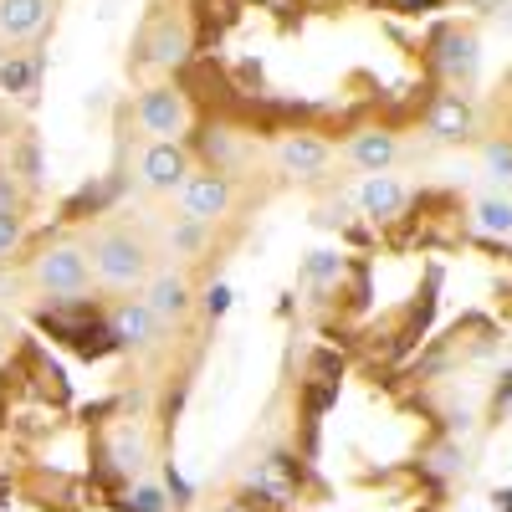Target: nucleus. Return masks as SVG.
Wrapping results in <instances>:
<instances>
[{
	"label": "nucleus",
	"mask_w": 512,
	"mask_h": 512,
	"mask_svg": "<svg viewBox=\"0 0 512 512\" xmlns=\"http://www.w3.org/2000/svg\"><path fill=\"white\" fill-rule=\"evenodd\" d=\"M169 241H175V251H195L205 241V226L200 221H185V226H175V236H169Z\"/></svg>",
	"instance_id": "obj_22"
},
{
	"label": "nucleus",
	"mask_w": 512,
	"mask_h": 512,
	"mask_svg": "<svg viewBox=\"0 0 512 512\" xmlns=\"http://www.w3.org/2000/svg\"><path fill=\"white\" fill-rule=\"evenodd\" d=\"M93 272L108 287H139L149 277V251H144L139 236H128V231H103L93 241Z\"/></svg>",
	"instance_id": "obj_1"
},
{
	"label": "nucleus",
	"mask_w": 512,
	"mask_h": 512,
	"mask_svg": "<svg viewBox=\"0 0 512 512\" xmlns=\"http://www.w3.org/2000/svg\"><path fill=\"white\" fill-rule=\"evenodd\" d=\"M338 272H344V256H338V251H308V262H303L308 282H333Z\"/></svg>",
	"instance_id": "obj_17"
},
{
	"label": "nucleus",
	"mask_w": 512,
	"mask_h": 512,
	"mask_svg": "<svg viewBox=\"0 0 512 512\" xmlns=\"http://www.w3.org/2000/svg\"><path fill=\"white\" fill-rule=\"evenodd\" d=\"M149 62L154 67H180L185 57H190V31H185V21H175V16H159L154 21V31H149Z\"/></svg>",
	"instance_id": "obj_13"
},
{
	"label": "nucleus",
	"mask_w": 512,
	"mask_h": 512,
	"mask_svg": "<svg viewBox=\"0 0 512 512\" xmlns=\"http://www.w3.org/2000/svg\"><path fill=\"white\" fill-rule=\"evenodd\" d=\"M477 226L487 236H512V200L507 195H482L477 200Z\"/></svg>",
	"instance_id": "obj_16"
},
{
	"label": "nucleus",
	"mask_w": 512,
	"mask_h": 512,
	"mask_svg": "<svg viewBox=\"0 0 512 512\" xmlns=\"http://www.w3.org/2000/svg\"><path fill=\"white\" fill-rule=\"evenodd\" d=\"M139 456H144V446H139L134 436H128V431H118V436H113V466H118V472H139V466H144Z\"/></svg>",
	"instance_id": "obj_19"
},
{
	"label": "nucleus",
	"mask_w": 512,
	"mask_h": 512,
	"mask_svg": "<svg viewBox=\"0 0 512 512\" xmlns=\"http://www.w3.org/2000/svg\"><path fill=\"white\" fill-rule=\"evenodd\" d=\"M431 134L441 144H466V139L477 134V108L466 103L461 93H441L436 108H431Z\"/></svg>",
	"instance_id": "obj_9"
},
{
	"label": "nucleus",
	"mask_w": 512,
	"mask_h": 512,
	"mask_svg": "<svg viewBox=\"0 0 512 512\" xmlns=\"http://www.w3.org/2000/svg\"><path fill=\"white\" fill-rule=\"evenodd\" d=\"M139 169H144V185H149V190H164V195H180V185L195 175L180 139H154V144L144 149Z\"/></svg>",
	"instance_id": "obj_5"
},
{
	"label": "nucleus",
	"mask_w": 512,
	"mask_h": 512,
	"mask_svg": "<svg viewBox=\"0 0 512 512\" xmlns=\"http://www.w3.org/2000/svg\"><path fill=\"white\" fill-rule=\"evenodd\" d=\"M400 205H405V190H400V180H390V175H364L359 210H364L369 221H390V216H400Z\"/></svg>",
	"instance_id": "obj_14"
},
{
	"label": "nucleus",
	"mask_w": 512,
	"mask_h": 512,
	"mask_svg": "<svg viewBox=\"0 0 512 512\" xmlns=\"http://www.w3.org/2000/svg\"><path fill=\"white\" fill-rule=\"evenodd\" d=\"M108 328H113V338H118V349H149L154 338H159V328H164V318L149 308V303H118L113 313H108Z\"/></svg>",
	"instance_id": "obj_7"
},
{
	"label": "nucleus",
	"mask_w": 512,
	"mask_h": 512,
	"mask_svg": "<svg viewBox=\"0 0 512 512\" xmlns=\"http://www.w3.org/2000/svg\"><path fill=\"white\" fill-rule=\"evenodd\" d=\"M41 82V57H6L0 62V88L6 93H36Z\"/></svg>",
	"instance_id": "obj_15"
},
{
	"label": "nucleus",
	"mask_w": 512,
	"mask_h": 512,
	"mask_svg": "<svg viewBox=\"0 0 512 512\" xmlns=\"http://www.w3.org/2000/svg\"><path fill=\"white\" fill-rule=\"evenodd\" d=\"M134 118L154 139H180L190 123V108H185V93H175V88H144L134 103Z\"/></svg>",
	"instance_id": "obj_3"
},
{
	"label": "nucleus",
	"mask_w": 512,
	"mask_h": 512,
	"mask_svg": "<svg viewBox=\"0 0 512 512\" xmlns=\"http://www.w3.org/2000/svg\"><path fill=\"white\" fill-rule=\"evenodd\" d=\"M52 21V0H0V36L6 41H31Z\"/></svg>",
	"instance_id": "obj_10"
},
{
	"label": "nucleus",
	"mask_w": 512,
	"mask_h": 512,
	"mask_svg": "<svg viewBox=\"0 0 512 512\" xmlns=\"http://www.w3.org/2000/svg\"><path fill=\"white\" fill-rule=\"evenodd\" d=\"M21 205V195H16V180L11 175H0V210H16Z\"/></svg>",
	"instance_id": "obj_24"
},
{
	"label": "nucleus",
	"mask_w": 512,
	"mask_h": 512,
	"mask_svg": "<svg viewBox=\"0 0 512 512\" xmlns=\"http://www.w3.org/2000/svg\"><path fill=\"white\" fill-rule=\"evenodd\" d=\"M88 282H93V262H88V251H82V246H52V251H41V262H36V287L41 292L77 297Z\"/></svg>",
	"instance_id": "obj_2"
},
{
	"label": "nucleus",
	"mask_w": 512,
	"mask_h": 512,
	"mask_svg": "<svg viewBox=\"0 0 512 512\" xmlns=\"http://www.w3.org/2000/svg\"><path fill=\"white\" fill-rule=\"evenodd\" d=\"M180 210H185V221H200V226L221 221L231 210V180L221 169H200V175L180 185Z\"/></svg>",
	"instance_id": "obj_4"
},
{
	"label": "nucleus",
	"mask_w": 512,
	"mask_h": 512,
	"mask_svg": "<svg viewBox=\"0 0 512 512\" xmlns=\"http://www.w3.org/2000/svg\"><path fill=\"white\" fill-rule=\"evenodd\" d=\"M390 6H395V11H410V16H415V11H436L441 0H390Z\"/></svg>",
	"instance_id": "obj_25"
},
{
	"label": "nucleus",
	"mask_w": 512,
	"mask_h": 512,
	"mask_svg": "<svg viewBox=\"0 0 512 512\" xmlns=\"http://www.w3.org/2000/svg\"><path fill=\"white\" fill-rule=\"evenodd\" d=\"M128 512H164L169 502H164V487H154V482H139L134 492H128V502H123Z\"/></svg>",
	"instance_id": "obj_20"
},
{
	"label": "nucleus",
	"mask_w": 512,
	"mask_h": 512,
	"mask_svg": "<svg viewBox=\"0 0 512 512\" xmlns=\"http://www.w3.org/2000/svg\"><path fill=\"white\" fill-rule=\"evenodd\" d=\"M497 507H502V512H512V487H507V492H497Z\"/></svg>",
	"instance_id": "obj_26"
},
{
	"label": "nucleus",
	"mask_w": 512,
	"mask_h": 512,
	"mask_svg": "<svg viewBox=\"0 0 512 512\" xmlns=\"http://www.w3.org/2000/svg\"><path fill=\"white\" fill-rule=\"evenodd\" d=\"M436 67H441L446 82H456V88H472L477 67H482V41L472 31H441L436 36Z\"/></svg>",
	"instance_id": "obj_6"
},
{
	"label": "nucleus",
	"mask_w": 512,
	"mask_h": 512,
	"mask_svg": "<svg viewBox=\"0 0 512 512\" xmlns=\"http://www.w3.org/2000/svg\"><path fill=\"white\" fill-rule=\"evenodd\" d=\"M21 246V216L16 210H0V262Z\"/></svg>",
	"instance_id": "obj_21"
},
{
	"label": "nucleus",
	"mask_w": 512,
	"mask_h": 512,
	"mask_svg": "<svg viewBox=\"0 0 512 512\" xmlns=\"http://www.w3.org/2000/svg\"><path fill=\"white\" fill-rule=\"evenodd\" d=\"M482 164H487V175H497L502 185H512V139H492L482 149Z\"/></svg>",
	"instance_id": "obj_18"
},
{
	"label": "nucleus",
	"mask_w": 512,
	"mask_h": 512,
	"mask_svg": "<svg viewBox=\"0 0 512 512\" xmlns=\"http://www.w3.org/2000/svg\"><path fill=\"white\" fill-rule=\"evenodd\" d=\"M144 303L164 318V323H180L190 308H195V292H190V282L180 277V272H159L154 282H149V297Z\"/></svg>",
	"instance_id": "obj_12"
},
{
	"label": "nucleus",
	"mask_w": 512,
	"mask_h": 512,
	"mask_svg": "<svg viewBox=\"0 0 512 512\" xmlns=\"http://www.w3.org/2000/svg\"><path fill=\"white\" fill-rule=\"evenodd\" d=\"M205 313H210V318H221V313H231V287H226V282H216V287L205 292Z\"/></svg>",
	"instance_id": "obj_23"
},
{
	"label": "nucleus",
	"mask_w": 512,
	"mask_h": 512,
	"mask_svg": "<svg viewBox=\"0 0 512 512\" xmlns=\"http://www.w3.org/2000/svg\"><path fill=\"white\" fill-rule=\"evenodd\" d=\"M395 154H400V139L384 134V128H364V134H354V144H349V159H354V169H364V175H390Z\"/></svg>",
	"instance_id": "obj_11"
},
{
	"label": "nucleus",
	"mask_w": 512,
	"mask_h": 512,
	"mask_svg": "<svg viewBox=\"0 0 512 512\" xmlns=\"http://www.w3.org/2000/svg\"><path fill=\"white\" fill-rule=\"evenodd\" d=\"M333 149L318 139V134H287L277 144V164H282V175H297V180H318L323 169H328Z\"/></svg>",
	"instance_id": "obj_8"
}]
</instances>
